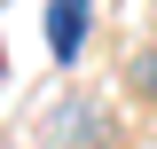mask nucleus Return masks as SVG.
Returning a JSON list of instances; mask_svg holds the SVG:
<instances>
[{"instance_id":"f257e3e1","label":"nucleus","mask_w":157,"mask_h":149,"mask_svg":"<svg viewBox=\"0 0 157 149\" xmlns=\"http://www.w3.org/2000/svg\"><path fill=\"white\" fill-rule=\"evenodd\" d=\"M47 39H55V55L71 63L78 39H86V0H47Z\"/></svg>"},{"instance_id":"f03ea898","label":"nucleus","mask_w":157,"mask_h":149,"mask_svg":"<svg viewBox=\"0 0 157 149\" xmlns=\"http://www.w3.org/2000/svg\"><path fill=\"white\" fill-rule=\"evenodd\" d=\"M55 141H63V149H102V118H86V102H63Z\"/></svg>"},{"instance_id":"7ed1b4c3","label":"nucleus","mask_w":157,"mask_h":149,"mask_svg":"<svg viewBox=\"0 0 157 149\" xmlns=\"http://www.w3.org/2000/svg\"><path fill=\"white\" fill-rule=\"evenodd\" d=\"M126 78H134V94H157V47H149V55H134V71H126Z\"/></svg>"}]
</instances>
